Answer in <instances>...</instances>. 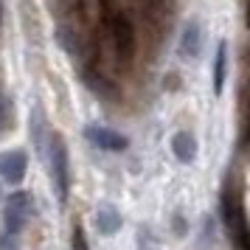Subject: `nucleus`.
<instances>
[{
	"label": "nucleus",
	"instance_id": "nucleus-13",
	"mask_svg": "<svg viewBox=\"0 0 250 250\" xmlns=\"http://www.w3.org/2000/svg\"><path fill=\"white\" fill-rule=\"evenodd\" d=\"M0 250H14V233H3L0 236Z\"/></svg>",
	"mask_w": 250,
	"mask_h": 250
},
{
	"label": "nucleus",
	"instance_id": "nucleus-11",
	"mask_svg": "<svg viewBox=\"0 0 250 250\" xmlns=\"http://www.w3.org/2000/svg\"><path fill=\"white\" fill-rule=\"evenodd\" d=\"M9 126H12V104L0 93V132H6Z\"/></svg>",
	"mask_w": 250,
	"mask_h": 250
},
{
	"label": "nucleus",
	"instance_id": "nucleus-10",
	"mask_svg": "<svg viewBox=\"0 0 250 250\" xmlns=\"http://www.w3.org/2000/svg\"><path fill=\"white\" fill-rule=\"evenodd\" d=\"M96 225H99V230H102L104 236H110V233H115L121 228V214L115 211L113 205H104L102 211H99V216H96Z\"/></svg>",
	"mask_w": 250,
	"mask_h": 250
},
{
	"label": "nucleus",
	"instance_id": "nucleus-15",
	"mask_svg": "<svg viewBox=\"0 0 250 250\" xmlns=\"http://www.w3.org/2000/svg\"><path fill=\"white\" fill-rule=\"evenodd\" d=\"M245 20H248V25H250V3H248V14H245Z\"/></svg>",
	"mask_w": 250,
	"mask_h": 250
},
{
	"label": "nucleus",
	"instance_id": "nucleus-5",
	"mask_svg": "<svg viewBox=\"0 0 250 250\" xmlns=\"http://www.w3.org/2000/svg\"><path fill=\"white\" fill-rule=\"evenodd\" d=\"M25 171H28V155L23 149H12L0 155V177L9 183H23Z\"/></svg>",
	"mask_w": 250,
	"mask_h": 250
},
{
	"label": "nucleus",
	"instance_id": "nucleus-16",
	"mask_svg": "<svg viewBox=\"0 0 250 250\" xmlns=\"http://www.w3.org/2000/svg\"><path fill=\"white\" fill-rule=\"evenodd\" d=\"M248 141H250V126H248Z\"/></svg>",
	"mask_w": 250,
	"mask_h": 250
},
{
	"label": "nucleus",
	"instance_id": "nucleus-1",
	"mask_svg": "<svg viewBox=\"0 0 250 250\" xmlns=\"http://www.w3.org/2000/svg\"><path fill=\"white\" fill-rule=\"evenodd\" d=\"M102 25L110 31V40H113V48H115V57L121 59V62H129V59L135 57V45H138L132 20H129L124 12H115V9H110V0H104V6H102Z\"/></svg>",
	"mask_w": 250,
	"mask_h": 250
},
{
	"label": "nucleus",
	"instance_id": "nucleus-8",
	"mask_svg": "<svg viewBox=\"0 0 250 250\" xmlns=\"http://www.w3.org/2000/svg\"><path fill=\"white\" fill-rule=\"evenodd\" d=\"M171 152L180 163H191L197 158V141H194L191 132H177L171 138Z\"/></svg>",
	"mask_w": 250,
	"mask_h": 250
},
{
	"label": "nucleus",
	"instance_id": "nucleus-3",
	"mask_svg": "<svg viewBox=\"0 0 250 250\" xmlns=\"http://www.w3.org/2000/svg\"><path fill=\"white\" fill-rule=\"evenodd\" d=\"M222 219H225V228H228V233H230V239H233L242 250H250L248 219H245V211H242L239 200L230 191L222 194Z\"/></svg>",
	"mask_w": 250,
	"mask_h": 250
},
{
	"label": "nucleus",
	"instance_id": "nucleus-12",
	"mask_svg": "<svg viewBox=\"0 0 250 250\" xmlns=\"http://www.w3.org/2000/svg\"><path fill=\"white\" fill-rule=\"evenodd\" d=\"M70 248H73V250H90V245H87V236H84V230H82L79 225L73 228V239H70Z\"/></svg>",
	"mask_w": 250,
	"mask_h": 250
},
{
	"label": "nucleus",
	"instance_id": "nucleus-9",
	"mask_svg": "<svg viewBox=\"0 0 250 250\" xmlns=\"http://www.w3.org/2000/svg\"><path fill=\"white\" fill-rule=\"evenodd\" d=\"M225 76H228V42L216 45V57H214V93L219 96L225 87Z\"/></svg>",
	"mask_w": 250,
	"mask_h": 250
},
{
	"label": "nucleus",
	"instance_id": "nucleus-7",
	"mask_svg": "<svg viewBox=\"0 0 250 250\" xmlns=\"http://www.w3.org/2000/svg\"><path fill=\"white\" fill-rule=\"evenodd\" d=\"M200 51H203V28H200L197 20H191L180 34V54L186 59H197Z\"/></svg>",
	"mask_w": 250,
	"mask_h": 250
},
{
	"label": "nucleus",
	"instance_id": "nucleus-6",
	"mask_svg": "<svg viewBox=\"0 0 250 250\" xmlns=\"http://www.w3.org/2000/svg\"><path fill=\"white\" fill-rule=\"evenodd\" d=\"M84 135L90 138L96 146L107 149V152H124L126 149V138L115 129H107V126H87Z\"/></svg>",
	"mask_w": 250,
	"mask_h": 250
},
{
	"label": "nucleus",
	"instance_id": "nucleus-14",
	"mask_svg": "<svg viewBox=\"0 0 250 250\" xmlns=\"http://www.w3.org/2000/svg\"><path fill=\"white\" fill-rule=\"evenodd\" d=\"M76 9H79V14H84V9H87V0H76Z\"/></svg>",
	"mask_w": 250,
	"mask_h": 250
},
{
	"label": "nucleus",
	"instance_id": "nucleus-2",
	"mask_svg": "<svg viewBox=\"0 0 250 250\" xmlns=\"http://www.w3.org/2000/svg\"><path fill=\"white\" fill-rule=\"evenodd\" d=\"M42 155H45L48 166H51V174H54V186H57L59 200L65 203L68 200V146L62 144V138L57 132L48 135V146H42Z\"/></svg>",
	"mask_w": 250,
	"mask_h": 250
},
{
	"label": "nucleus",
	"instance_id": "nucleus-4",
	"mask_svg": "<svg viewBox=\"0 0 250 250\" xmlns=\"http://www.w3.org/2000/svg\"><path fill=\"white\" fill-rule=\"evenodd\" d=\"M31 219V197L25 191H14L9 203L3 208V222H6V233H20Z\"/></svg>",
	"mask_w": 250,
	"mask_h": 250
}]
</instances>
